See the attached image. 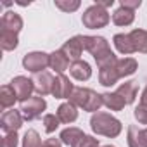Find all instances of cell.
Listing matches in <instances>:
<instances>
[{
	"instance_id": "16",
	"label": "cell",
	"mask_w": 147,
	"mask_h": 147,
	"mask_svg": "<svg viewBox=\"0 0 147 147\" xmlns=\"http://www.w3.org/2000/svg\"><path fill=\"white\" fill-rule=\"evenodd\" d=\"M49 64H50V67H52L55 73H59V75H62V73L71 66L67 55H66L62 50H54V52L50 54V61H49Z\"/></svg>"
},
{
	"instance_id": "34",
	"label": "cell",
	"mask_w": 147,
	"mask_h": 147,
	"mask_svg": "<svg viewBox=\"0 0 147 147\" xmlns=\"http://www.w3.org/2000/svg\"><path fill=\"white\" fill-rule=\"evenodd\" d=\"M119 5H121V7H126V9H130V11H135V9H138V7L142 5V0H121Z\"/></svg>"
},
{
	"instance_id": "15",
	"label": "cell",
	"mask_w": 147,
	"mask_h": 147,
	"mask_svg": "<svg viewBox=\"0 0 147 147\" xmlns=\"http://www.w3.org/2000/svg\"><path fill=\"white\" fill-rule=\"evenodd\" d=\"M57 118H59L61 123H66V125L76 121V118H78V109H76V106L71 104V102L61 104V106L57 107Z\"/></svg>"
},
{
	"instance_id": "7",
	"label": "cell",
	"mask_w": 147,
	"mask_h": 147,
	"mask_svg": "<svg viewBox=\"0 0 147 147\" xmlns=\"http://www.w3.org/2000/svg\"><path fill=\"white\" fill-rule=\"evenodd\" d=\"M23 121H24V118H23L21 111L12 109V111H5V113L2 114L0 126H2V130H4L5 133H14V131H18V130L23 126Z\"/></svg>"
},
{
	"instance_id": "24",
	"label": "cell",
	"mask_w": 147,
	"mask_h": 147,
	"mask_svg": "<svg viewBox=\"0 0 147 147\" xmlns=\"http://www.w3.org/2000/svg\"><path fill=\"white\" fill-rule=\"evenodd\" d=\"M16 100H18V95H16V92H14V88L11 85H4L0 88V107L2 109L12 107Z\"/></svg>"
},
{
	"instance_id": "26",
	"label": "cell",
	"mask_w": 147,
	"mask_h": 147,
	"mask_svg": "<svg viewBox=\"0 0 147 147\" xmlns=\"http://www.w3.org/2000/svg\"><path fill=\"white\" fill-rule=\"evenodd\" d=\"M94 59H95V62H97V66H99L100 69H104V67H111V66H116L118 61H119V59L114 55L113 50H106V52L95 55Z\"/></svg>"
},
{
	"instance_id": "32",
	"label": "cell",
	"mask_w": 147,
	"mask_h": 147,
	"mask_svg": "<svg viewBox=\"0 0 147 147\" xmlns=\"http://www.w3.org/2000/svg\"><path fill=\"white\" fill-rule=\"evenodd\" d=\"M18 142H19L18 131H14V133H5V135L2 137L0 147H18Z\"/></svg>"
},
{
	"instance_id": "20",
	"label": "cell",
	"mask_w": 147,
	"mask_h": 147,
	"mask_svg": "<svg viewBox=\"0 0 147 147\" xmlns=\"http://www.w3.org/2000/svg\"><path fill=\"white\" fill-rule=\"evenodd\" d=\"M119 80V75H118V69L116 66H111V67H104L99 71V83L104 85V87H113L116 85Z\"/></svg>"
},
{
	"instance_id": "4",
	"label": "cell",
	"mask_w": 147,
	"mask_h": 147,
	"mask_svg": "<svg viewBox=\"0 0 147 147\" xmlns=\"http://www.w3.org/2000/svg\"><path fill=\"white\" fill-rule=\"evenodd\" d=\"M47 109V102L43 97H30L28 100L21 102V114L26 121H33L42 116V113Z\"/></svg>"
},
{
	"instance_id": "9",
	"label": "cell",
	"mask_w": 147,
	"mask_h": 147,
	"mask_svg": "<svg viewBox=\"0 0 147 147\" xmlns=\"http://www.w3.org/2000/svg\"><path fill=\"white\" fill-rule=\"evenodd\" d=\"M82 40H83V47L85 50H88L94 57L106 52V50H111L109 47V42L104 38V36H88V35H82Z\"/></svg>"
},
{
	"instance_id": "3",
	"label": "cell",
	"mask_w": 147,
	"mask_h": 147,
	"mask_svg": "<svg viewBox=\"0 0 147 147\" xmlns=\"http://www.w3.org/2000/svg\"><path fill=\"white\" fill-rule=\"evenodd\" d=\"M109 21H111V18H109L107 11L102 9V7H99V5H95V4L90 5V7L83 12V16H82V23H83V26L88 28V30L106 28V26L109 24Z\"/></svg>"
},
{
	"instance_id": "10",
	"label": "cell",
	"mask_w": 147,
	"mask_h": 147,
	"mask_svg": "<svg viewBox=\"0 0 147 147\" xmlns=\"http://www.w3.org/2000/svg\"><path fill=\"white\" fill-rule=\"evenodd\" d=\"M75 87L69 82V78L66 75H57L54 78V87H52V95L55 99H69Z\"/></svg>"
},
{
	"instance_id": "29",
	"label": "cell",
	"mask_w": 147,
	"mask_h": 147,
	"mask_svg": "<svg viewBox=\"0 0 147 147\" xmlns=\"http://www.w3.org/2000/svg\"><path fill=\"white\" fill-rule=\"evenodd\" d=\"M55 7L57 9H61V11H64V12H75L76 9H80V0H55Z\"/></svg>"
},
{
	"instance_id": "8",
	"label": "cell",
	"mask_w": 147,
	"mask_h": 147,
	"mask_svg": "<svg viewBox=\"0 0 147 147\" xmlns=\"http://www.w3.org/2000/svg\"><path fill=\"white\" fill-rule=\"evenodd\" d=\"M33 85H35V92L38 94V97L49 95L52 94V87H54V76L49 71H42L36 73L33 76Z\"/></svg>"
},
{
	"instance_id": "19",
	"label": "cell",
	"mask_w": 147,
	"mask_h": 147,
	"mask_svg": "<svg viewBox=\"0 0 147 147\" xmlns=\"http://www.w3.org/2000/svg\"><path fill=\"white\" fill-rule=\"evenodd\" d=\"M135 19V11H130L126 7H118L113 14V23L116 26H130Z\"/></svg>"
},
{
	"instance_id": "27",
	"label": "cell",
	"mask_w": 147,
	"mask_h": 147,
	"mask_svg": "<svg viewBox=\"0 0 147 147\" xmlns=\"http://www.w3.org/2000/svg\"><path fill=\"white\" fill-rule=\"evenodd\" d=\"M18 43H19V40H18L16 33L0 30V45H2V50H14L18 47Z\"/></svg>"
},
{
	"instance_id": "17",
	"label": "cell",
	"mask_w": 147,
	"mask_h": 147,
	"mask_svg": "<svg viewBox=\"0 0 147 147\" xmlns=\"http://www.w3.org/2000/svg\"><path fill=\"white\" fill-rule=\"evenodd\" d=\"M85 137V133L80 130V128H76V126H69V128H66V130H62L61 131V142L62 144H66V145H71V147H75L82 138Z\"/></svg>"
},
{
	"instance_id": "1",
	"label": "cell",
	"mask_w": 147,
	"mask_h": 147,
	"mask_svg": "<svg viewBox=\"0 0 147 147\" xmlns=\"http://www.w3.org/2000/svg\"><path fill=\"white\" fill-rule=\"evenodd\" d=\"M69 102L75 104L76 107H82L83 111L94 113V114L99 113V109L104 106L100 94H97L92 88H83V87H75V90H73L69 97Z\"/></svg>"
},
{
	"instance_id": "23",
	"label": "cell",
	"mask_w": 147,
	"mask_h": 147,
	"mask_svg": "<svg viewBox=\"0 0 147 147\" xmlns=\"http://www.w3.org/2000/svg\"><path fill=\"white\" fill-rule=\"evenodd\" d=\"M130 38L135 45V52H142L147 54V31L142 28H137L130 33Z\"/></svg>"
},
{
	"instance_id": "2",
	"label": "cell",
	"mask_w": 147,
	"mask_h": 147,
	"mask_svg": "<svg viewBox=\"0 0 147 147\" xmlns=\"http://www.w3.org/2000/svg\"><path fill=\"white\" fill-rule=\"evenodd\" d=\"M90 126L94 130V133L97 135H104L109 138H114L121 133L123 125L118 118L107 114V113H95L90 118Z\"/></svg>"
},
{
	"instance_id": "39",
	"label": "cell",
	"mask_w": 147,
	"mask_h": 147,
	"mask_svg": "<svg viewBox=\"0 0 147 147\" xmlns=\"http://www.w3.org/2000/svg\"><path fill=\"white\" fill-rule=\"evenodd\" d=\"M104 147H114V145H111V144H109V145H104Z\"/></svg>"
},
{
	"instance_id": "11",
	"label": "cell",
	"mask_w": 147,
	"mask_h": 147,
	"mask_svg": "<svg viewBox=\"0 0 147 147\" xmlns=\"http://www.w3.org/2000/svg\"><path fill=\"white\" fill-rule=\"evenodd\" d=\"M66 55H67V59L69 61H80V57H82V54H83V50H85V47H83V40H82V35H76V36H73V38H69L64 45H62V49H61Z\"/></svg>"
},
{
	"instance_id": "12",
	"label": "cell",
	"mask_w": 147,
	"mask_h": 147,
	"mask_svg": "<svg viewBox=\"0 0 147 147\" xmlns=\"http://www.w3.org/2000/svg\"><path fill=\"white\" fill-rule=\"evenodd\" d=\"M0 30H4V31H11V33H19L23 30V19L19 14L16 12H5L2 16V19H0Z\"/></svg>"
},
{
	"instance_id": "5",
	"label": "cell",
	"mask_w": 147,
	"mask_h": 147,
	"mask_svg": "<svg viewBox=\"0 0 147 147\" xmlns=\"http://www.w3.org/2000/svg\"><path fill=\"white\" fill-rule=\"evenodd\" d=\"M49 61H50V54H45V52H30V54H26L23 57V66H24V69H28V71H31V73L36 75V73L45 71L47 66H50Z\"/></svg>"
},
{
	"instance_id": "35",
	"label": "cell",
	"mask_w": 147,
	"mask_h": 147,
	"mask_svg": "<svg viewBox=\"0 0 147 147\" xmlns=\"http://www.w3.org/2000/svg\"><path fill=\"white\" fill-rule=\"evenodd\" d=\"M61 138H47L45 142H42V147H61Z\"/></svg>"
},
{
	"instance_id": "25",
	"label": "cell",
	"mask_w": 147,
	"mask_h": 147,
	"mask_svg": "<svg viewBox=\"0 0 147 147\" xmlns=\"http://www.w3.org/2000/svg\"><path fill=\"white\" fill-rule=\"evenodd\" d=\"M128 147H147L144 133L138 126H128Z\"/></svg>"
},
{
	"instance_id": "33",
	"label": "cell",
	"mask_w": 147,
	"mask_h": 147,
	"mask_svg": "<svg viewBox=\"0 0 147 147\" xmlns=\"http://www.w3.org/2000/svg\"><path fill=\"white\" fill-rule=\"evenodd\" d=\"M75 147H99V138H94L90 135H85Z\"/></svg>"
},
{
	"instance_id": "18",
	"label": "cell",
	"mask_w": 147,
	"mask_h": 147,
	"mask_svg": "<svg viewBox=\"0 0 147 147\" xmlns=\"http://www.w3.org/2000/svg\"><path fill=\"white\" fill-rule=\"evenodd\" d=\"M116 92L121 95V99H123L125 104L128 106V104H133V102H135L137 94H138V85H137V82H125Z\"/></svg>"
},
{
	"instance_id": "22",
	"label": "cell",
	"mask_w": 147,
	"mask_h": 147,
	"mask_svg": "<svg viewBox=\"0 0 147 147\" xmlns=\"http://www.w3.org/2000/svg\"><path fill=\"white\" fill-rule=\"evenodd\" d=\"M102 100H104V106L107 109H111V111H121L126 106L118 92H106V94H102Z\"/></svg>"
},
{
	"instance_id": "13",
	"label": "cell",
	"mask_w": 147,
	"mask_h": 147,
	"mask_svg": "<svg viewBox=\"0 0 147 147\" xmlns=\"http://www.w3.org/2000/svg\"><path fill=\"white\" fill-rule=\"evenodd\" d=\"M69 73H71V76L78 80V82H87L90 76H92V67L88 62L85 61H75V62H71L69 66Z\"/></svg>"
},
{
	"instance_id": "14",
	"label": "cell",
	"mask_w": 147,
	"mask_h": 147,
	"mask_svg": "<svg viewBox=\"0 0 147 147\" xmlns=\"http://www.w3.org/2000/svg\"><path fill=\"white\" fill-rule=\"evenodd\" d=\"M113 42H114V47L118 49V52L123 55H130L135 52V45L130 38V33H118V35H114Z\"/></svg>"
},
{
	"instance_id": "31",
	"label": "cell",
	"mask_w": 147,
	"mask_h": 147,
	"mask_svg": "<svg viewBox=\"0 0 147 147\" xmlns=\"http://www.w3.org/2000/svg\"><path fill=\"white\" fill-rule=\"evenodd\" d=\"M133 116H135V119H137L140 125H147V104H142V102H140V104L135 107Z\"/></svg>"
},
{
	"instance_id": "37",
	"label": "cell",
	"mask_w": 147,
	"mask_h": 147,
	"mask_svg": "<svg viewBox=\"0 0 147 147\" xmlns=\"http://www.w3.org/2000/svg\"><path fill=\"white\" fill-rule=\"evenodd\" d=\"M140 100H142V104H147V87L144 88V92H142V97H140Z\"/></svg>"
},
{
	"instance_id": "21",
	"label": "cell",
	"mask_w": 147,
	"mask_h": 147,
	"mask_svg": "<svg viewBox=\"0 0 147 147\" xmlns=\"http://www.w3.org/2000/svg\"><path fill=\"white\" fill-rule=\"evenodd\" d=\"M138 64L133 57H125V59H119L118 64H116V69H118V75L119 78H125V76H131L133 73L137 71Z\"/></svg>"
},
{
	"instance_id": "28",
	"label": "cell",
	"mask_w": 147,
	"mask_h": 147,
	"mask_svg": "<svg viewBox=\"0 0 147 147\" xmlns=\"http://www.w3.org/2000/svg\"><path fill=\"white\" fill-rule=\"evenodd\" d=\"M23 147H42V140L36 130H28L23 138Z\"/></svg>"
},
{
	"instance_id": "38",
	"label": "cell",
	"mask_w": 147,
	"mask_h": 147,
	"mask_svg": "<svg viewBox=\"0 0 147 147\" xmlns=\"http://www.w3.org/2000/svg\"><path fill=\"white\" fill-rule=\"evenodd\" d=\"M142 133H144V138H145V144H147V128H145V130H142Z\"/></svg>"
},
{
	"instance_id": "36",
	"label": "cell",
	"mask_w": 147,
	"mask_h": 147,
	"mask_svg": "<svg viewBox=\"0 0 147 147\" xmlns=\"http://www.w3.org/2000/svg\"><path fill=\"white\" fill-rule=\"evenodd\" d=\"M95 5H99L102 9H107V7L114 5V0H95Z\"/></svg>"
},
{
	"instance_id": "30",
	"label": "cell",
	"mask_w": 147,
	"mask_h": 147,
	"mask_svg": "<svg viewBox=\"0 0 147 147\" xmlns=\"http://www.w3.org/2000/svg\"><path fill=\"white\" fill-rule=\"evenodd\" d=\"M59 118H57V114H45L43 116V128H45V131L47 133H52V131H55L57 128H59Z\"/></svg>"
},
{
	"instance_id": "6",
	"label": "cell",
	"mask_w": 147,
	"mask_h": 147,
	"mask_svg": "<svg viewBox=\"0 0 147 147\" xmlns=\"http://www.w3.org/2000/svg\"><path fill=\"white\" fill-rule=\"evenodd\" d=\"M11 87L14 88V92H16L19 102L28 100V99L31 97L33 90H35L33 80H30V78H26V76H16V78L11 82Z\"/></svg>"
}]
</instances>
